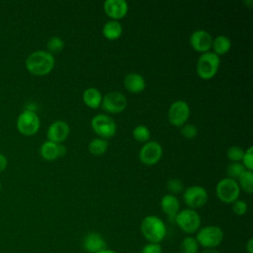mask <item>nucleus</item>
I'll list each match as a JSON object with an SVG mask.
<instances>
[{
	"mask_svg": "<svg viewBox=\"0 0 253 253\" xmlns=\"http://www.w3.org/2000/svg\"><path fill=\"white\" fill-rule=\"evenodd\" d=\"M54 56L46 50H36L28 55L25 61L27 70L37 76L48 74L54 67Z\"/></svg>",
	"mask_w": 253,
	"mask_h": 253,
	"instance_id": "1",
	"label": "nucleus"
},
{
	"mask_svg": "<svg viewBox=\"0 0 253 253\" xmlns=\"http://www.w3.org/2000/svg\"><path fill=\"white\" fill-rule=\"evenodd\" d=\"M140 231L143 237L150 243H160L167 234L165 222L154 214L143 217L140 223Z\"/></svg>",
	"mask_w": 253,
	"mask_h": 253,
	"instance_id": "2",
	"label": "nucleus"
},
{
	"mask_svg": "<svg viewBox=\"0 0 253 253\" xmlns=\"http://www.w3.org/2000/svg\"><path fill=\"white\" fill-rule=\"evenodd\" d=\"M223 230L217 225H206L196 232V240L199 246L205 249H214L223 240Z\"/></svg>",
	"mask_w": 253,
	"mask_h": 253,
	"instance_id": "3",
	"label": "nucleus"
},
{
	"mask_svg": "<svg viewBox=\"0 0 253 253\" xmlns=\"http://www.w3.org/2000/svg\"><path fill=\"white\" fill-rule=\"evenodd\" d=\"M220 58L212 51L202 53L197 61V74L205 80L211 79L218 71Z\"/></svg>",
	"mask_w": 253,
	"mask_h": 253,
	"instance_id": "4",
	"label": "nucleus"
},
{
	"mask_svg": "<svg viewBox=\"0 0 253 253\" xmlns=\"http://www.w3.org/2000/svg\"><path fill=\"white\" fill-rule=\"evenodd\" d=\"M178 227L187 234L196 233L201 227V216L197 211L192 209L180 210L174 218Z\"/></svg>",
	"mask_w": 253,
	"mask_h": 253,
	"instance_id": "5",
	"label": "nucleus"
},
{
	"mask_svg": "<svg viewBox=\"0 0 253 253\" xmlns=\"http://www.w3.org/2000/svg\"><path fill=\"white\" fill-rule=\"evenodd\" d=\"M91 127L99 137L108 139L113 137L117 132L116 122L107 114H98L91 120Z\"/></svg>",
	"mask_w": 253,
	"mask_h": 253,
	"instance_id": "6",
	"label": "nucleus"
},
{
	"mask_svg": "<svg viewBox=\"0 0 253 253\" xmlns=\"http://www.w3.org/2000/svg\"><path fill=\"white\" fill-rule=\"evenodd\" d=\"M216 197L224 204H232L238 200L240 195V188L236 180L225 177L221 179L215 187Z\"/></svg>",
	"mask_w": 253,
	"mask_h": 253,
	"instance_id": "7",
	"label": "nucleus"
},
{
	"mask_svg": "<svg viewBox=\"0 0 253 253\" xmlns=\"http://www.w3.org/2000/svg\"><path fill=\"white\" fill-rule=\"evenodd\" d=\"M16 125L18 130L22 134L31 136L38 132L41 126V121L36 112L33 110H25L19 115Z\"/></svg>",
	"mask_w": 253,
	"mask_h": 253,
	"instance_id": "8",
	"label": "nucleus"
},
{
	"mask_svg": "<svg viewBox=\"0 0 253 253\" xmlns=\"http://www.w3.org/2000/svg\"><path fill=\"white\" fill-rule=\"evenodd\" d=\"M209 199V194L207 190L198 185L188 187L183 192V200L185 204L192 210H198L203 208Z\"/></svg>",
	"mask_w": 253,
	"mask_h": 253,
	"instance_id": "9",
	"label": "nucleus"
},
{
	"mask_svg": "<svg viewBox=\"0 0 253 253\" xmlns=\"http://www.w3.org/2000/svg\"><path fill=\"white\" fill-rule=\"evenodd\" d=\"M127 106L126 97L117 91H112L103 96L101 108L108 114L122 113Z\"/></svg>",
	"mask_w": 253,
	"mask_h": 253,
	"instance_id": "10",
	"label": "nucleus"
},
{
	"mask_svg": "<svg viewBox=\"0 0 253 253\" xmlns=\"http://www.w3.org/2000/svg\"><path fill=\"white\" fill-rule=\"evenodd\" d=\"M190 117V107L186 101L177 100L168 109V120L174 126L181 127Z\"/></svg>",
	"mask_w": 253,
	"mask_h": 253,
	"instance_id": "11",
	"label": "nucleus"
},
{
	"mask_svg": "<svg viewBox=\"0 0 253 253\" xmlns=\"http://www.w3.org/2000/svg\"><path fill=\"white\" fill-rule=\"evenodd\" d=\"M163 149L159 142L155 140H149L141 146L138 152V158L141 163L144 165H154L162 157Z\"/></svg>",
	"mask_w": 253,
	"mask_h": 253,
	"instance_id": "12",
	"label": "nucleus"
},
{
	"mask_svg": "<svg viewBox=\"0 0 253 253\" xmlns=\"http://www.w3.org/2000/svg\"><path fill=\"white\" fill-rule=\"evenodd\" d=\"M212 37L205 30H196L190 36V44L194 50L204 53L211 48Z\"/></svg>",
	"mask_w": 253,
	"mask_h": 253,
	"instance_id": "13",
	"label": "nucleus"
},
{
	"mask_svg": "<svg viewBox=\"0 0 253 253\" xmlns=\"http://www.w3.org/2000/svg\"><path fill=\"white\" fill-rule=\"evenodd\" d=\"M103 9L111 20L119 21L126 16L128 5L125 0H107L104 2Z\"/></svg>",
	"mask_w": 253,
	"mask_h": 253,
	"instance_id": "14",
	"label": "nucleus"
},
{
	"mask_svg": "<svg viewBox=\"0 0 253 253\" xmlns=\"http://www.w3.org/2000/svg\"><path fill=\"white\" fill-rule=\"evenodd\" d=\"M69 131H70V128L68 124L64 121L57 120L49 125L46 130V137H47V140H50L56 143H61L67 138Z\"/></svg>",
	"mask_w": 253,
	"mask_h": 253,
	"instance_id": "15",
	"label": "nucleus"
},
{
	"mask_svg": "<svg viewBox=\"0 0 253 253\" xmlns=\"http://www.w3.org/2000/svg\"><path fill=\"white\" fill-rule=\"evenodd\" d=\"M40 153L44 160L52 161L63 156L66 153V147L62 143L46 140L41 145Z\"/></svg>",
	"mask_w": 253,
	"mask_h": 253,
	"instance_id": "16",
	"label": "nucleus"
},
{
	"mask_svg": "<svg viewBox=\"0 0 253 253\" xmlns=\"http://www.w3.org/2000/svg\"><path fill=\"white\" fill-rule=\"evenodd\" d=\"M83 248L89 253H97L107 248L103 236L97 232H90L83 239Z\"/></svg>",
	"mask_w": 253,
	"mask_h": 253,
	"instance_id": "17",
	"label": "nucleus"
},
{
	"mask_svg": "<svg viewBox=\"0 0 253 253\" xmlns=\"http://www.w3.org/2000/svg\"><path fill=\"white\" fill-rule=\"evenodd\" d=\"M125 88L130 93H140L145 89L146 82L144 77L136 72H130L124 79Z\"/></svg>",
	"mask_w": 253,
	"mask_h": 253,
	"instance_id": "18",
	"label": "nucleus"
},
{
	"mask_svg": "<svg viewBox=\"0 0 253 253\" xmlns=\"http://www.w3.org/2000/svg\"><path fill=\"white\" fill-rule=\"evenodd\" d=\"M160 207L162 211L171 219H174L177 213L180 211L179 200L171 194H166L160 201Z\"/></svg>",
	"mask_w": 253,
	"mask_h": 253,
	"instance_id": "19",
	"label": "nucleus"
},
{
	"mask_svg": "<svg viewBox=\"0 0 253 253\" xmlns=\"http://www.w3.org/2000/svg\"><path fill=\"white\" fill-rule=\"evenodd\" d=\"M82 99H83V103L87 107L91 109H98L99 107H101L103 95L100 92V90H98L97 88L89 87L84 90Z\"/></svg>",
	"mask_w": 253,
	"mask_h": 253,
	"instance_id": "20",
	"label": "nucleus"
},
{
	"mask_svg": "<svg viewBox=\"0 0 253 253\" xmlns=\"http://www.w3.org/2000/svg\"><path fill=\"white\" fill-rule=\"evenodd\" d=\"M102 33L107 40L116 41L119 38H121L123 34V27L119 21L110 20L106 22V24L103 26Z\"/></svg>",
	"mask_w": 253,
	"mask_h": 253,
	"instance_id": "21",
	"label": "nucleus"
},
{
	"mask_svg": "<svg viewBox=\"0 0 253 253\" xmlns=\"http://www.w3.org/2000/svg\"><path fill=\"white\" fill-rule=\"evenodd\" d=\"M231 47V41L228 37L224 35H219L212 39V43H211V48L212 52L215 53L216 55L220 56L225 54L226 52L229 51Z\"/></svg>",
	"mask_w": 253,
	"mask_h": 253,
	"instance_id": "22",
	"label": "nucleus"
},
{
	"mask_svg": "<svg viewBox=\"0 0 253 253\" xmlns=\"http://www.w3.org/2000/svg\"><path fill=\"white\" fill-rule=\"evenodd\" d=\"M109 147V142L107 139L101 137L93 138L88 144V150L92 155L101 156L103 155Z\"/></svg>",
	"mask_w": 253,
	"mask_h": 253,
	"instance_id": "23",
	"label": "nucleus"
},
{
	"mask_svg": "<svg viewBox=\"0 0 253 253\" xmlns=\"http://www.w3.org/2000/svg\"><path fill=\"white\" fill-rule=\"evenodd\" d=\"M240 191L243 190L247 194L253 193V172L250 170H245L237 179Z\"/></svg>",
	"mask_w": 253,
	"mask_h": 253,
	"instance_id": "24",
	"label": "nucleus"
},
{
	"mask_svg": "<svg viewBox=\"0 0 253 253\" xmlns=\"http://www.w3.org/2000/svg\"><path fill=\"white\" fill-rule=\"evenodd\" d=\"M199 244L194 236H186L183 238L180 244V253H198L199 252Z\"/></svg>",
	"mask_w": 253,
	"mask_h": 253,
	"instance_id": "25",
	"label": "nucleus"
},
{
	"mask_svg": "<svg viewBox=\"0 0 253 253\" xmlns=\"http://www.w3.org/2000/svg\"><path fill=\"white\" fill-rule=\"evenodd\" d=\"M132 136L138 142H147L150 139V130L144 125H138L132 129Z\"/></svg>",
	"mask_w": 253,
	"mask_h": 253,
	"instance_id": "26",
	"label": "nucleus"
},
{
	"mask_svg": "<svg viewBox=\"0 0 253 253\" xmlns=\"http://www.w3.org/2000/svg\"><path fill=\"white\" fill-rule=\"evenodd\" d=\"M46 47H47L46 51H48L53 55V53H58L64 48V42L60 37L53 36L47 41Z\"/></svg>",
	"mask_w": 253,
	"mask_h": 253,
	"instance_id": "27",
	"label": "nucleus"
},
{
	"mask_svg": "<svg viewBox=\"0 0 253 253\" xmlns=\"http://www.w3.org/2000/svg\"><path fill=\"white\" fill-rule=\"evenodd\" d=\"M245 170L246 169L241 162H231L226 167V174L228 178L236 180Z\"/></svg>",
	"mask_w": 253,
	"mask_h": 253,
	"instance_id": "28",
	"label": "nucleus"
},
{
	"mask_svg": "<svg viewBox=\"0 0 253 253\" xmlns=\"http://www.w3.org/2000/svg\"><path fill=\"white\" fill-rule=\"evenodd\" d=\"M244 149L238 145L230 146L226 151V157L231 162H241L244 154Z\"/></svg>",
	"mask_w": 253,
	"mask_h": 253,
	"instance_id": "29",
	"label": "nucleus"
},
{
	"mask_svg": "<svg viewBox=\"0 0 253 253\" xmlns=\"http://www.w3.org/2000/svg\"><path fill=\"white\" fill-rule=\"evenodd\" d=\"M166 187H167V189H168V191L170 192L171 195L179 194L184 190L183 183L178 178H172V179L168 180V182L166 184Z\"/></svg>",
	"mask_w": 253,
	"mask_h": 253,
	"instance_id": "30",
	"label": "nucleus"
},
{
	"mask_svg": "<svg viewBox=\"0 0 253 253\" xmlns=\"http://www.w3.org/2000/svg\"><path fill=\"white\" fill-rule=\"evenodd\" d=\"M180 131H181V134H182L184 137L188 138V139H192V138L196 137L197 134H198V128H197V126H196L195 125H193V124H187V123H186L185 125H183V126H181Z\"/></svg>",
	"mask_w": 253,
	"mask_h": 253,
	"instance_id": "31",
	"label": "nucleus"
},
{
	"mask_svg": "<svg viewBox=\"0 0 253 253\" xmlns=\"http://www.w3.org/2000/svg\"><path fill=\"white\" fill-rule=\"evenodd\" d=\"M242 165L245 167L246 170H253V147L249 146L243 154V157L241 159Z\"/></svg>",
	"mask_w": 253,
	"mask_h": 253,
	"instance_id": "32",
	"label": "nucleus"
},
{
	"mask_svg": "<svg viewBox=\"0 0 253 253\" xmlns=\"http://www.w3.org/2000/svg\"><path fill=\"white\" fill-rule=\"evenodd\" d=\"M248 211V205L243 200H236L234 203H232V211L238 215L242 216L244 215Z\"/></svg>",
	"mask_w": 253,
	"mask_h": 253,
	"instance_id": "33",
	"label": "nucleus"
},
{
	"mask_svg": "<svg viewBox=\"0 0 253 253\" xmlns=\"http://www.w3.org/2000/svg\"><path fill=\"white\" fill-rule=\"evenodd\" d=\"M140 253H162V247L160 243L148 242L142 247V249L140 250Z\"/></svg>",
	"mask_w": 253,
	"mask_h": 253,
	"instance_id": "34",
	"label": "nucleus"
},
{
	"mask_svg": "<svg viewBox=\"0 0 253 253\" xmlns=\"http://www.w3.org/2000/svg\"><path fill=\"white\" fill-rule=\"evenodd\" d=\"M7 164H8V161H7L6 156L3 155L2 153H0V172L4 171L6 169Z\"/></svg>",
	"mask_w": 253,
	"mask_h": 253,
	"instance_id": "35",
	"label": "nucleus"
},
{
	"mask_svg": "<svg viewBox=\"0 0 253 253\" xmlns=\"http://www.w3.org/2000/svg\"><path fill=\"white\" fill-rule=\"evenodd\" d=\"M245 248H246L247 253H253V239L252 238H250L247 241V243L245 245Z\"/></svg>",
	"mask_w": 253,
	"mask_h": 253,
	"instance_id": "36",
	"label": "nucleus"
},
{
	"mask_svg": "<svg viewBox=\"0 0 253 253\" xmlns=\"http://www.w3.org/2000/svg\"><path fill=\"white\" fill-rule=\"evenodd\" d=\"M202 253H219V252L215 249H205Z\"/></svg>",
	"mask_w": 253,
	"mask_h": 253,
	"instance_id": "37",
	"label": "nucleus"
},
{
	"mask_svg": "<svg viewBox=\"0 0 253 253\" xmlns=\"http://www.w3.org/2000/svg\"><path fill=\"white\" fill-rule=\"evenodd\" d=\"M97 253H117V252L114 251V250H112V249L106 248V249H104V250H102V251H100V252H97Z\"/></svg>",
	"mask_w": 253,
	"mask_h": 253,
	"instance_id": "38",
	"label": "nucleus"
},
{
	"mask_svg": "<svg viewBox=\"0 0 253 253\" xmlns=\"http://www.w3.org/2000/svg\"><path fill=\"white\" fill-rule=\"evenodd\" d=\"M0 189H1V183H0Z\"/></svg>",
	"mask_w": 253,
	"mask_h": 253,
	"instance_id": "39",
	"label": "nucleus"
}]
</instances>
